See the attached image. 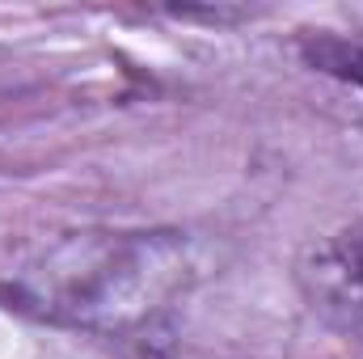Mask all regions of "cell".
I'll list each match as a JSON object with an SVG mask.
<instances>
[{"instance_id":"1","label":"cell","mask_w":363,"mask_h":359,"mask_svg":"<svg viewBox=\"0 0 363 359\" xmlns=\"http://www.w3.org/2000/svg\"><path fill=\"white\" fill-rule=\"evenodd\" d=\"M161 258L152 245H101L93 254H72L64 267L47 270L51 279V309L93 321V317H135L144 304L135 300L140 292V270H157Z\"/></svg>"},{"instance_id":"2","label":"cell","mask_w":363,"mask_h":359,"mask_svg":"<svg viewBox=\"0 0 363 359\" xmlns=\"http://www.w3.org/2000/svg\"><path fill=\"white\" fill-rule=\"evenodd\" d=\"M300 292L308 309L347 338L363 343V224L338 228L300 258Z\"/></svg>"}]
</instances>
